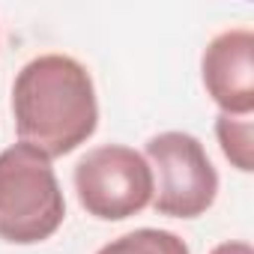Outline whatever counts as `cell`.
Returning <instances> with one entry per match:
<instances>
[{"mask_svg": "<svg viewBox=\"0 0 254 254\" xmlns=\"http://www.w3.org/2000/svg\"><path fill=\"white\" fill-rule=\"evenodd\" d=\"M12 114L21 144L48 159L69 156L99 123L93 78L75 57L39 54L15 75Z\"/></svg>", "mask_w": 254, "mask_h": 254, "instance_id": "6da1fadb", "label": "cell"}, {"mask_svg": "<svg viewBox=\"0 0 254 254\" xmlns=\"http://www.w3.org/2000/svg\"><path fill=\"white\" fill-rule=\"evenodd\" d=\"M66 218V200L51 159L30 144H12L0 153V239L33 245L57 233Z\"/></svg>", "mask_w": 254, "mask_h": 254, "instance_id": "7a4b0ae2", "label": "cell"}, {"mask_svg": "<svg viewBox=\"0 0 254 254\" xmlns=\"http://www.w3.org/2000/svg\"><path fill=\"white\" fill-rule=\"evenodd\" d=\"M72 180L78 203L102 221H123L147 209L156 189L147 159L123 144H105L81 156Z\"/></svg>", "mask_w": 254, "mask_h": 254, "instance_id": "3957f363", "label": "cell"}, {"mask_svg": "<svg viewBox=\"0 0 254 254\" xmlns=\"http://www.w3.org/2000/svg\"><path fill=\"white\" fill-rule=\"evenodd\" d=\"M147 165L156 171L153 206L159 215L197 218L218 194V174L203 144L189 132H162L147 141Z\"/></svg>", "mask_w": 254, "mask_h": 254, "instance_id": "277c9868", "label": "cell"}, {"mask_svg": "<svg viewBox=\"0 0 254 254\" xmlns=\"http://www.w3.org/2000/svg\"><path fill=\"white\" fill-rule=\"evenodd\" d=\"M203 87L227 117H251L254 111V33L233 27L218 33L200 60Z\"/></svg>", "mask_w": 254, "mask_h": 254, "instance_id": "5b68a950", "label": "cell"}, {"mask_svg": "<svg viewBox=\"0 0 254 254\" xmlns=\"http://www.w3.org/2000/svg\"><path fill=\"white\" fill-rule=\"evenodd\" d=\"M96 254H191V251H189L186 239L171 233V230L141 227V230H132V233H123V236L111 239Z\"/></svg>", "mask_w": 254, "mask_h": 254, "instance_id": "8992f818", "label": "cell"}, {"mask_svg": "<svg viewBox=\"0 0 254 254\" xmlns=\"http://www.w3.org/2000/svg\"><path fill=\"white\" fill-rule=\"evenodd\" d=\"M215 135L221 144V153L230 159V165L242 174L254 171V123L251 117H227L218 114Z\"/></svg>", "mask_w": 254, "mask_h": 254, "instance_id": "52a82bcc", "label": "cell"}, {"mask_svg": "<svg viewBox=\"0 0 254 254\" xmlns=\"http://www.w3.org/2000/svg\"><path fill=\"white\" fill-rule=\"evenodd\" d=\"M209 254H254V251H251L248 242H221V245H215Z\"/></svg>", "mask_w": 254, "mask_h": 254, "instance_id": "ba28073f", "label": "cell"}]
</instances>
